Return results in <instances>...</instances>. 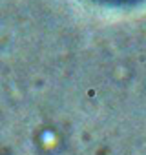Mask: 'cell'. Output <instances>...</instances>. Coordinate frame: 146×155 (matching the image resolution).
Returning a JSON list of instances; mask_svg holds the SVG:
<instances>
[{
    "instance_id": "1",
    "label": "cell",
    "mask_w": 146,
    "mask_h": 155,
    "mask_svg": "<svg viewBox=\"0 0 146 155\" xmlns=\"http://www.w3.org/2000/svg\"><path fill=\"white\" fill-rule=\"evenodd\" d=\"M108 2H131V0H108Z\"/></svg>"
}]
</instances>
